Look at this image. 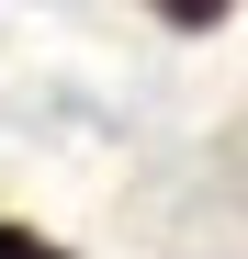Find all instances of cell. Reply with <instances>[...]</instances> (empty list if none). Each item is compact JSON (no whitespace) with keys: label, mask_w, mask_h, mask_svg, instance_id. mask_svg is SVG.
Wrapping results in <instances>:
<instances>
[{"label":"cell","mask_w":248,"mask_h":259,"mask_svg":"<svg viewBox=\"0 0 248 259\" xmlns=\"http://www.w3.org/2000/svg\"><path fill=\"white\" fill-rule=\"evenodd\" d=\"M0 259H68L57 237H34V226H12V214H0Z\"/></svg>","instance_id":"cell-2"},{"label":"cell","mask_w":248,"mask_h":259,"mask_svg":"<svg viewBox=\"0 0 248 259\" xmlns=\"http://www.w3.org/2000/svg\"><path fill=\"white\" fill-rule=\"evenodd\" d=\"M147 12H158V23H181V34H215L237 0H147Z\"/></svg>","instance_id":"cell-1"}]
</instances>
